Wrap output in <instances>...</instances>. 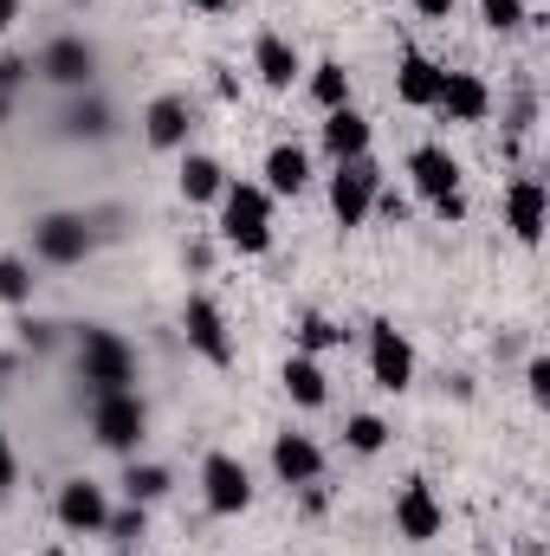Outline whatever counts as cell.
Returning <instances> with one entry per match:
<instances>
[{
	"label": "cell",
	"mask_w": 550,
	"mask_h": 556,
	"mask_svg": "<svg viewBox=\"0 0 550 556\" xmlns=\"http://www.w3.org/2000/svg\"><path fill=\"white\" fill-rule=\"evenodd\" d=\"M221 240L247 260L273 247V194L260 181H227L221 188Z\"/></svg>",
	"instance_id": "1"
},
{
	"label": "cell",
	"mask_w": 550,
	"mask_h": 556,
	"mask_svg": "<svg viewBox=\"0 0 550 556\" xmlns=\"http://www.w3.org/2000/svg\"><path fill=\"white\" fill-rule=\"evenodd\" d=\"M78 382L91 395H117V389H137V350L104 330V324H85L78 330Z\"/></svg>",
	"instance_id": "2"
},
{
	"label": "cell",
	"mask_w": 550,
	"mask_h": 556,
	"mask_svg": "<svg viewBox=\"0 0 550 556\" xmlns=\"http://www.w3.org/2000/svg\"><path fill=\"white\" fill-rule=\"evenodd\" d=\"M91 433H98V446H111V453H137L142 433H149V408H142L137 389L91 395Z\"/></svg>",
	"instance_id": "3"
},
{
	"label": "cell",
	"mask_w": 550,
	"mask_h": 556,
	"mask_svg": "<svg viewBox=\"0 0 550 556\" xmlns=\"http://www.w3.org/2000/svg\"><path fill=\"white\" fill-rule=\"evenodd\" d=\"M376 194H383V168H376L370 155L337 162V175H330V214H337V227H343V233L370 220V201H376Z\"/></svg>",
	"instance_id": "4"
},
{
	"label": "cell",
	"mask_w": 550,
	"mask_h": 556,
	"mask_svg": "<svg viewBox=\"0 0 550 556\" xmlns=\"http://www.w3.org/2000/svg\"><path fill=\"white\" fill-rule=\"evenodd\" d=\"M91 247H98V233L85 214H39L33 220V260H46V266H78Z\"/></svg>",
	"instance_id": "5"
},
{
	"label": "cell",
	"mask_w": 550,
	"mask_h": 556,
	"mask_svg": "<svg viewBox=\"0 0 550 556\" xmlns=\"http://www.w3.org/2000/svg\"><path fill=\"white\" fill-rule=\"evenodd\" d=\"M201 498L214 518H240L253 505V472L234 459V453H208L201 459Z\"/></svg>",
	"instance_id": "6"
},
{
	"label": "cell",
	"mask_w": 550,
	"mask_h": 556,
	"mask_svg": "<svg viewBox=\"0 0 550 556\" xmlns=\"http://www.w3.org/2000/svg\"><path fill=\"white\" fill-rule=\"evenodd\" d=\"M182 330H188V350L201 356V363H214V369H227L234 363V337H227V317H221V304L214 298H188L182 304Z\"/></svg>",
	"instance_id": "7"
},
{
	"label": "cell",
	"mask_w": 550,
	"mask_h": 556,
	"mask_svg": "<svg viewBox=\"0 0 550 556\" xmlns=\"http://www.w3.org/2000/svg\"><path fill=\"white\" fill-rule=\"evenodd\" d=\"M370 382L383 395H402L414 382V343L396 324H370Z\"/></svg>",
	"instance_id": "8"
},
{
	"label": "cell",
	"mask_w": 550,
	"mask_h": 556,
	"mask_svg": "<svg viewBox=\"0 0 550 556\" xmlns=\"http://www.w3.org/2000/svg\"><path fill=\"white\" fill-rule=\"evenodd\" d=\"M545 220H550V194L538 175H518L512 188H505V227H512V240L518 247H538L545 240Z\"/></svg>",
	"instance_id": "9"
},
{
	"label": "cell",
	"mask_w": 550,
	"mask_h": 556,
	"mask_svg": "<svg viewBox=\"0 0 550 556\" xmlns=\"http://www.w3.org/2000/svg\"><path fill=\"white\" fill-rule=\"evenodd\" d=\"M434 111H440L447 124H486V111H492V85H486L479 72H440V98H434Z\"/></svg>",
	"instance_id": "10"
},
{
	"label": "cell",
	"mask_w": 550,
	"mask_h": 556,
	"mask_svg": "<svg viewBox=\"0 0 550 556\" xmlns=\"http://www.w3.org/2000/svg\"><path fill=\"white\" fill-rule=\"evenodd\" d=\"M440 525H447V511H440L434 485H427V479H409V485L396 492V531H402L409 544H434Z\"/></svg>",
	"instance_id": "11"
},
{
	"label": "cell",
	"mask_w": 550,
	"mask_h": 556,
	"mask_svg": "<svg viewBox=\"0 0 550 556\" xmlns=\"http://www.w3.org/2000/svg\"><path fill=\"white\" fill-rule=\"evenodd\" d=\"M52 511H59V525H65V531L98 538V531H104V518H111V498H104V485H98V479H65Z\"/></svg>",
	"instance_id": "12"
},
{
	"label": "cell",
	"mask_w": 550,
	"mask_h": 556,
	"mask_svg": "<svg viewBox=\"0 0 550 556\" xmlns=\"http://www.w3.org/2000/svg\"><path fill=\"white\" fill-rule=\"evenodd\" d=\"M91 72H98V46L91 39H78V33H65V39H52L46 52H39V78H52V85H91Z\"/></svg>",
	"instance_id": "13"
},
{
	"label": "cell",
	"mask_w": 550,
	"mask_h": 556,
	"mask_svg": "<svg viewBox=\"0 0 550 556\" xmlns=\"http://www.w3.org/2000/svg\"><path fill=\"white\" fill-rule=\"evenodd\" d=\"M273 472H278V485H317L324 446H317L311 433H278L273 440Z\"/></svg>",
	"instance_id": "14"
},
{
	"label": "cell",
	"mask_w": 550,
	"mask_h": 556,
	"mask_svg": "<svg viewBox=\"0 0 550 556\" xmlns=\"http://www.w3.org/2000/svg\"><path fill=\"white\" fill-rule=\"evenodd\" d=\"M370 117L357 111V104H337V111H324V155L330 162H357V155H370Z\"/></svg>",
	"instance_id": "15"
},
{
	"label": "cell",
	"mask_w": 550,
	"mask_h": 556,
	"mask_svg": "<svg viewBox=\"0 0 550 556\" xmlns=\"http://www.w3.org/2000/svg\"><path fill=\"white\" fill-rule=\"evenodd\" d=\"M253 72H260L266 91H291L298 72H304V59H298V46H291L285 33H260V39H253Z\"/></svg>",
	"instance_id": "16"
},
{
	"label": "cell",
	"mask_w": 550,
	"mask_h": 556,
	"mask_svg": "<svg viewBox=\"0 0 550 556\" xmlns=\"http://www.w3.org/2000/svg\"><path fill=\"white\" fill-rule=\"evenodd\" d=\"M409 181H414V194L421 201H440V194H453L460 188V162L440 149V142H421L409 155Z\"/></svg>",
	"instance_id": "17"
},
{
	"label": "cell",
	"mask_w": 550,
	"mask_h": 556,
	"mask_svg": "<svg viewBox=\"0 0 550 556\" xmlns=\"http://www.w3.org/2000/svg\"><path fill=\"white\" fill-rule=\"evenodd\" d=\"M440 72H447V65H434L421 46H409L402 65H396V98H402L409 111H434V98H440Z\"/></svg>",
	"instance_id": "18"
},
{
	"label": "cell",
	"mask_w": 550,
	"mask_h": 556,
	"mask_svg": "<svg viewBox=\"0 0 550 556\" xmlns=\"http://www.w3.org/2000/svg\"><path fill=\"white\" fill-rule=\"evenodd\" d=\"M188 130H195L188 98H155V104L142 111V137H149V149H188Z\"/></svg>",
	"instance_id": "19"
},
{
	"label": "cell",
	"mask_w": 550,
	"mask_h": 556,
	"mask_svg": "<svg viewBox=\"0 0 550 556\" xmlns=\"http://www.w3.org/2000/svg\"><path fill=\"white\" fill-rule=\"evenodd\" d=\"M311 188V155L298 142H273L266 149V194H304Z\"/></svg>",
	"instance_id": "20"
},
{
	"label": "cell",
	"mask_w": 550,
	"mask_h": 556,
	"mask_svg": "<svg viewBox=\"0 0 550 556\" xmlns=\"http://www.w3.org/2000/svg\"><path fill=\"white\" fill-rule=\"evenodd\" d=\"M175 188H182V201H221V188H227V168L214 162V155H182V168H175Z\"/></svg>",
	"instance_id": "21"
},
{
	"label": "cell",
	"mask_w": 550,
	"mask_h": 556,
	"mask_svg": "<svg viewBox=\"0 0 550 556\" xmlns=\"http://www.w3.org/2000/svg\"><path fill=\"white\" fill-rule=\"evenodd\" d=\"M278 382H285V395H291L298 408H324V402H330V382H324V369H317V356H291Z\"/></svg>",
	"instance_id": "22"
},
{
	"label": "cell",
	"mask_w": 550,
	"mask_h": 556,
	"mask_svg": "<svg viewBox=\"0 0 550 556\" xmlns=\"http://www.w3.org/2000/svg\"><path fill=\"white\" fill-rule=\"evenodd\" d=\"M117 485H124V498H130V505H155V498H168V485H175V479H168V466H149V459H130Z\"/></svg>",
	"instance_id": "23"
},
{
	"label": "cell",
	"mask_w": 550,
	"mask_h": 556,
	"mask_svg": "<svg viewBox=\"0 0 550 556\" xmlns=\"http://www.w3.org/2000/svg\"><path fill=\"white\" fill-rule=\"evenodd\" d=\"M311 98H317V111H337V104H350V72H343L337 59L311 65Z\"/></svg>",
	"instance_id": "24"
},
{
	"label": "cell",
	"mask_w": 550,
	"mask_h": 556,
	"mask_svg": "<svg viewBox=\"0 0 550 556\" xmlns=\"http://www.w3.org/2000/svg\"><path fill=\"white\" fill-rule=\"evenodd\" d=\"M343 446H350V453H363V459H370V453H383V446H389V420H383V415H350V420H343Z\"/></svg>",
	"instance_id": "25"
},
{
	"label": "cell",
	"mask_w": 550,
	"mask_h": 556,
	"mask_svg": "<svg viewBox=\"0 0 550 556\" xmlns=\"http://www.w3.org/2000/svg\"><path fill=\"white\" fill-rule=\"evenodd\" d=\"M343 337H350L343 324H330V317H317V311H311V317L298 324V356H317V350H337Z\"/></svg>",
	"instance_id": "26"
},
{
	"label": "cell",
	"mask_w": 550,
	"mask_h": 556,
	"mask_svg": "<svg viewBox=\"0 0 550 556\" xmlns=\"http://www.w3.org/2000/svg\"><path fill=\"white\" fill-rule=\"evenodd\" d=\"M65 137H111V111H104V104H98V98H91V104H72V111H65Z\"/></svg>",
	"instance_id": "27"
},
{
	"label": "cell",
	"mask_w": 550,
	"mask_h": 556,
	"mask_svg": "<svg viewBox=\"0 0 550 556\" xmlns=\"http://www.w3.org/2000/svg\"><path fill=\"white\" fill-rule=\"evenodd\" d=\"M33 266L26 260H0V304H33Z\"/></svg>",
	"instance_id": "28"
},
{
	"label": "cell",
	"mask_w": 550,
	"mask_h": 556,
	"mask_svg": "<svg viewBox=\"0 0 550 556\" xmlns=\"http://www.w3.org/2000/svg\"><path fill=\"white\" fill-rule=\"evenodd\" d=\"M142 525H149V505H124V511H111V518H104V538L130 551V544L142 538Z\"/></svg>",
	"instance_id": "29"
},
{
	"label": "cell",
	"mask_w": 550,
	"mask_h": 556,
	"mask_svg": "<svg viewBox=\"0 0 550 556\" xmlns=\"http://www.w3.org/2000/svg\"><path fill=\"white\" fill-rule=\"evenodd\" d=\"M479 20H486L492 33H518L532 13H525V0H479Z\"/></svg>",
	"instance_id": "30"
},
{
	"label": "cell",
	"mask_w": 550,
	"mask_h": 556,
	"mask_svg": "<svg viewBox=\"0 0 550 556\" xmlns=\"http://www.w3.org/2000/svg\"><path fill=\"white\" fill-rule=\"evenodd\" d=\"M525 389H532L538 408L550 402V356H532V363H525Z\"/></svg>",
	"instance_id": "31"
},
{
	"label": "cell",
	"mask_w": 550,
	"mask_h": 556,
	"mask_svg": "<svg viewBox=\"0 0 550 556\" xmlns=\"http://www.w3.org/2000/svg\"><path fill=\"white\" fill-rule=\"evenodd\" d=\"M20 343H26V350H52V324L26 317V324H20Z\"/></svg>",
	"instance_id": "32"
},
{
	"label": "cell",
	"mask_w": 550,
	"mask_h": 556,
	"mask_svg": "<svg viewBox=\"0 0 550 556\" xmlns=\"http://www.w3.org/2000/svg\"><path fill=\"white\" fill-rule=\"evenodd\" d=\"M20 485V459H13V446H7V433H0V498Z\"/></svg>",
	"instance_id": "33"
},
{
	"label": "cell",
	"mask_w": 550,
	"mask_h": 556,
	"mask_svg": "<svg viewBox=\"0 0 550 556\" xmlns=\"http://www.w3.org/2000/svg\"><path fill=\"white\" fill-rule=\"evenodd\" d=\"M370 214H383V220H409V201H402V194H376Z\"/></svg>",
	"instance_id": "34"
},
{
	"label": "cell",
	"mask_w": 550,
	"mask_h": 556,
	"mask_svg": "<svg viewBox=\"0 0 550 556\" xmlns=\"http://www.w3.org/2000/svg\"><path fill=\"white\" fill-rule=\"evenodd\" d=\"M434 214H440V220H466V194H460V188H453V194H440V201H434Z\"/></svg>",
	"instance_id": "35"
},
{
	"label": "cell",
	"mask_w": 550,
	"mask_h": 556,
	"mask_svg": "<svg viewBox=\"0 0 550 556\" xmlns=\"http://www.w3.org/2000/svg\"><path fill=\"white\" fill-rule=\"evenodd\" d=\"M26 72H33V65H26V59H0V91H7V85H20V78H26Z\"/></svg>",
	"instance_id": "36"
},
{
	"label": "cell",
	"mask_w": 550,
	"mask_h": 556,
	"mask_svg": "<svg viewBox=\"0 0 550 556\" xmlns=\"http://www.w3.org/2000/svg\"><path fill=\"white\" fill-rule=\"evenodd\" d=\"M414 13H421V20H447V13H453V0H414Z\"/></svg>",
	"instance_id": "37"
},
{
	"label": "cell",
	"mask_w": 550,
	"mask_h": 556,
	"mask_svg": "<svg viewBox=\"0 0 550 556\" xmlns=\"http://www.w3.org/2000/svg\"><path fill=\"white\" fill-rule=\"evenodd\" d=\"M13 20H20V0H0V33H7Z\"/></svg>",
	"instance_id": "38"
},
{
	"label": "cell",
	"mask_w": 550,
	"mask_h": 556,
	"mask_svg": "<svg viewBox=\"0 0 550 556\" xmlns=\"http://www.w3.org/2000/svg\"><path fill=\"white\" fill-rule=\"evenodd\" d=\"M195 7H208V13H221V7H227V0H195Z\"/></svg>",
	"instance_id": "39"
},
{
	"label": "cell",
	"mask_w": 550,
	"mask_h": 556,
	"mask_svg": "<svg viewBox=\"0 0 550 556\" xmlns=\"http://www.w3.org/2000/svg\"><path fill=\"white\" fill-rule=\"evenodd\" d=\"M0 124H7V91H0Z\"/></svg>",
	"instance_id": "40"
},
{
	"label": "cell",
	"mask_w": 550,
	"mask_h": 556,
	"mask_svg": "<svg viewBox=\"0 0 550 556\" xmlns=\"http://www.w3.org/2000/svg\"><path fill=\"white\" fill-rule=\"evenodd\" d=\"M46 556H72V551H46Z\"/></svg>",
	"instance_id": "41"
}]
</instances>
